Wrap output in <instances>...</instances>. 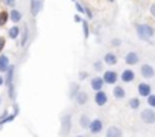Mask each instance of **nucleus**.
I'll return each mask as SVG.
<instances>
[{
  "label": "nucleus",
  "instance_id": "obj_1",
  "mask_svg": "<svg viewBox=\"0 0 155 137\" xmlns=\"http://www.w3.org/2000/svg\"><path fill=\"white\" fill-rule=\"evenodd\" d=\"M135 31H137L138 38L143 40V41H150V38L155 35L153 28L149 26V25H135Z\"/></svg>",
  "mask_w": 155,
  "mask_h": 137
},
{
  "label": "nucleus",
  "instance_id": "obj_2",
  "mask_svg": "<svg viewBox=\"0 0 155 137\" xmlns=\"http://www.w3.org/2000/svg\"><path fill=\"white\" fill-rule=\"evenodd\" d=\"M71 128V116L70 114H65L62 119H61V134L62 135H67L68 131Z\"/></svg>",
  "mask_w": 155,
  "mask_h": 137
},
{
  "label": "nucleus",
  "instance_id": "obj_3",
  "mask_svg": "<svg viewBox=\"0 0 155 137\" xmlns=\"http://www.w3.org/2000/svg\"><path fill=\"white\" fill-rule=\"evenodd\" d=\"M140 117H141V120L144 123H153L155 122V111L152 108H146V110L141 111V116Z\"/></svg>",
  "mask_w": 155,
  "mask_h": 137
},
{
  "label": "nucleus",
  "instance_id": "obj_4",
  "mask_svg": "<svg viewBox=\"0 0 155 137\" xmlns=\"http://www.w3.org/2000/svg\"><path fill=\"white\" fill-rule=\"evenodd\" d=\"M140 73H141V76L146 78V79H150V78L155 76V70H153V67H152L150 64H143L141 68H140Z\"/></svg>",
  "mask_w": 155,
  "mask_h": 137
},
{
  "label": "nucleus",
  "instance_id": "obj_5",
  "mask_svg": "<svg viewBox=\"0 0 155 137\" xmlns=\"http://www.w3.org/2000/svg\"><path fill=\"white\" fill-rule=\"evenodd\" d=\"M94 102H96L97 107H104V105L108 102V96H107V93H105L104 90L96 92V93H94Z\"/></svg>",
  "mask_w": 155,
  "mask_h": 137
},
{
  "label": "nucleus",
  "instance_id": "obj_6",
  "mask_svg": "<svg viewBox=\"0 0 155 137\" xmlns=\"http://www.w3.org/2000/svg\"><path fill=\"white\" fill-rule=\"evenodd\" d=\"M102 128H104V123H102L101 119H94V120H91L90 125H88V129H90L91 134H99V132L102 131Z\"/></svg>",
  "mask_w": 155,
  "mask_h": 137
},
{
  "label": "nucleus",
  "instance_id": "obj_7",
  "mask_svg": "<svg viewBox=\"0 0 155 137\" xmlns=\"http://www.w3.org/2000/svg\"><path fill=\"white\" fill-rule=\"evenodd\" d=\"M104 82L105 84H116V81H117V73L114 72V70H107L105 73H104Z\"/></svg>",
  "mask_w": 155,
  "mask_h": 137
},
{
  "label": "nucleus",
  "instance_id": "obj_8",
  "mask_svg": "<svg viewBox=\"0 0 155 137\" xmlns=\"http://www.w3.org/2000/svg\"><path fill=\"white\" fill-rule=\"evenodd\" d=\"M138 61H140V56H138L137 52H128L126 56H125V62L129 64V65H134V64H137Z\"/></svg>",
  "mask_w": 155,
  "mask_h": 137
},
{
  "label": "nucleus",
  "instance_id": "obj_9",
  "mask_svg": "<svg viewBox=\"0 0 155 137\" xmlns=\"http://www.w3.org/2000/svg\"><path fill=\"white\" fill-rule=\"evenodd\" d=\"M120 78H122L123 82H132L135 75H134V72L131 70V68H125V70L122 72V75H120Z\"/></svg>",
  "mask_w": 155,
  "mask_h": 137
},
{
  "label": "nucleus",
  "instance_id": "obj_10",
  "mask_svg": "<svg viewBox=\"0 0 155 137\" xmlns=\"http://www.w3.org/2000/svg\"><path fill=\"white\" fill-rule=\"evenodd\" d=\"M138 93H140V96L147 98V96L150 95V85L146 84V82H140V84H138Z\"/></svg>",
  "mask_w": 155,
  "mask_h": 137
},
{
  "label": "nucleus",
  "instance_id": "obj_11",
  "mask_svg": "<svg viewBox=\"0 0 155 137\" xmlns=\"http://www.w3.org/2000/svg\"><path fill=\"white\" fill-rule=\"evenodd\" d=\"M74 101H76V104H78V105H85V104H87V101H88V95H87L85 92L79 90V93L76 95Z\"/></svg>",
  "mask_w": 155,
  "mask_h": 137
},
{
  "label": "nucleus",
  "instance_id": "obj_12",
  "mask_svg": "<svg viewBox=\"0 0 155 137\" xmlns=\"http://www.w3.org/2000/svg\"><path fill=\"white\" fill-rule=\"evenodd\" d=\"M104 62L108 64V65H114V64H117V55L113 53V52L105 53V56H104Z\"/></svg>",
  "mask_w": 155,
  "mask_h": 137
},
{
  "label": "nucleus",
  "instance_id": "obj_13",
  "mask_svg": "<svg viewBox=\"0 0 155 137\" xmlns=\"http://www.w3.org/2000/svg\"><path fill=\"white\" fill-rule=\"evenodd\" d=\"M90 84H91V89H93L94 92H101L105 82H104L102 78H93V79L90 81Z\"/></svg>",
  "mask_w": 155,
  "mask_h": 137
},
{
  "label": "nucleus",
  "instance_id": "obj_14",
  "mask_svg": "<svg viewBox=\"0 0 155 137\" xmlns=\"http://www.w3.org/2000/svg\"><path fill=\"white\" fill-rule=\"evenodd\" d=\"M9 15V18H11V22H14V23H18V22H21V18H23V14L18 11V9H11V12L8 14Z\"/></svg>",
  "mask_w": 155,
  "mask_h": 137
},
{
  "label": "nucleus",
  "instance_id": "obj_15",
  "mask_svg": "<svg viewBox=\"0 0 155 137\" xmlns=\"http://www.w3.org/2000/svg\"><path fill=\"white\" fill-rule=\"evenodd\" d=\"M8 67H9V58L6 55H0V73L6 72Z\"/></svg>",
  "mask_w": 155,
  "mask_h": 137
},
{
  "label": "nucleus",
  "instance_id": "obj_16",
  "mask_svg": "<svg viewBox=\"0 0 155 137\" xmlns=\"http://www.w3.org/2000/svg\"><path fill=\"white\" fill-rule=\"evenodd\" d=\"M41 6H43L41 0H31V12H32V15H37L40 12Z\"/></svg>",
  "mask_w": 155,
  "mask_h": 137
},
{
  "label": "nucleus",
  "instance_id": "obj_17",
  "mask_svg": "<svg viewBox=\"0 0 155 137\" xmlns=\"http://www.w3.org/2000/svg\"><path fill=\"white\" fill-rule=\"evenodd\" d=\"M107 137H122V129L117 126H110L107 129Z\"/></svg>",
  "mask_w": 155,
  "mask_h": 137
},
{
  "label": "nucleus",
  "instance_id": "obj_18",
  "mask_svg": "<svg viewBox=\"0 0 155 137\" xmlns=\"http://www.w3.org/2000/svg\"><path fill=\"white\" fill-rule=\"evenodd\" d=\"M113 95H114V98H116V99H123L126 93H125V89H123V87L117 85V87H114V92H113Z\"/></svg>",
  "mask_w": 155,
  "mask_h": 137
},
{
  "label": "nucleus",
  "instance_id": "obj_19",
  "mask_svg": "<svg viewBox=\"0 0 155 137\" xmlns=\"http://www.w3.org/2000/svg\"><path fill=\"white\" fill-rule=\"evenodd\" d=\"M8 75H6V79H5V84L9 87L11 84H12V78H14V65H11V67H8Z\"/></svg>",
  "mask_w": 155,
  "mask_h": 137
},
{
  "label": "nucleus",
  "instance_id": "obj_20",
  "mask_svg": "<svg viewBox=\"0 0 155 137\" xmlns=\"http://www.w3.org/2000/svg\"><path fill=\"white\" fill-rule=\"evenodd\" d=\"M78 93H79V84H71L70 85V98L74 99Z\"/></svg>",
  "mask_w": 155,
  "mask_h": 137
},
{
  "label": "nucleus",
  "instance_id": "obj_21",
  "mask_svg": "<svg viewBox=\"0 0 155 137\" xmlns=\"http://www.w3.org/2000/svg\"><path fill=\"white\" fill-rule=\"evenodd\" d=\"M18 34H20V28H18V26H12V28L9 29V32H8V35H9L12 40H15V38L18 37Z\"/></svg>",
  "mask_w": 155,
  "mask_h": 137
},
{
  "label": "nucleus",
  "instance_id": "obj_22",
  "mask_svg": "<svg viewBox=\"0 0 155 137\" xmlns=\"http://www.w3.org/2000/svg\"><path fill=\"white\" fill-rule=\"evenodd\" d=\"M82 32H84V38H88L90 35V26L87 20H82Z\"/></svg>",
  "mask_w": 155,
  "mask_h": 137
},
{
  "label": "nucleus",
  "instance_id": "obj_23",
  "mask_svg": "<svg viewBox=\"0 0 155 137\" xmlns=\"http://www.w3.org/2000/svg\"><path fill=\"white\" fill-rule=\"evenodd\" d=\"M90 119H88V116H85V114H82L81 116V119H79V123H81V126L82 128H88V125H90Z\"/></svg>",
  "mask_w": 155,
  "mask_h": 137
},
{
  "label": "nucleus",
  "instance_id": "obj_24",
  "mask_svg": "<svg viewBox=\"0 0 155 137\" xmlns=\"http://www.w3.org/2000/svg\"><path fill=\"white\" fill-rule=\"evenodd\" d=\"M8 18H9L8 12H5V11L0 12V26H5V25H6V22H8Z\"/></svg>",
  "mask_w": 155,
  "mask_h": 137
},
{
  "label": "nucleus",
  "instance_id": "obj_25",
  "mask_svg": "<svg viewBox=\"0 0 155 137\" xmlns=\"http://www.w3.org/2000/svg\"><path fill=\"white\" fill-rule=\"evenodd\" d=\"M129 107H131L132 110H137V108L140 107V101H138L137 98H132V99L129 101Z\"/></svg>",
  "mask_w": 155,
  "mask_h": 137
},
{
  "label": "nucleus",
  "instance_id": "obj_26",
  "mask_svg": "<svg viewBox=\"0 0 155 137\" xmlns=\"http://www.w3.org/2000/svg\"><path fill=\"white\" fill-rule=\"evenodd\" d=\"M28 35H29V32H28V28H25V31H23V38H21V46H26Z\"/></svg>",
  "mask_w": 155,
  "mask_h": 137
},
{
  "label": "nucleus",
  "instance_id": "obj_27",
  "mask_svg": "<svg viewBox=\"0 0 155 137\" xmlns=\"http://www.w3.org/2000/svg\"><path fill=\"white\" fill-rule=\"evenodd\" d=\"M147 104H149L152 108H155V95H149V96H147Z\"/></svg>",
  "mask_w": 155,
  "mask_h": 137
},
{
  "label": "nucleus",
  "instance_id": "obj_28",
  "mask_svg": "<svg viewBox=\"0 0 155 137\" xmlns=\"http://www.w3.org/2000/svg\"><path fill=\"white\" fill-rule=\"evenodd\" d=\"M14 117H15V114H11V116H8L5 120H2V122H0V126H2V125H5V123H8V122H12V120H14Z\"/></svg>",
  "mask_w": 155,
  "mask_h": 137
},
{
  "label": "nucleus",
  "instance_id": "obj_29",
  "mask_svg": "<svg viewBox=\"0 0 155 137\" xmlns=\"http://www.w3.org/2000/svg\"><path fill=\"white\" fill-rule=\"evenodd\" d=\"M74 6H76V11L79 12V14H84V12H85V8H82V6H81L79 3H76Z\"/></svg>",
  "mask_w": 155,
  "mask_h": 137
},
{
  "label": "nucleus",
  "instance_id": "obj_30",
  "mask_svg": "<svg viewBox=\"0 0 155 137\" xmlns=\"http://www.w3.org/2000/svg\"><path fill=\"white\" fill-rule=\"evenodd\" d=\"M111 44L117 47V46H120V44H122V41H120L119 38H113V40H111Z\"/></svg>",
  "mask_w": 155,
  "mask_h": 137
},
{
  "label": "nucleus",
  "instance_id": "obj_31",
  "mask_svg": "<svg viewBox=\"0 0 155 137\" xmlns=\"http://www.w3.org/2000/svg\"><path fill=\"white\" fill-rule=\"evenodd\" d=\"M93 67L96 68V70H102V62H101V61H96V62L93 64Z\"/></svg>",
  "mask_w": 155,
  "mask_h": 137
},
{
  "label": "nucleus",
  "instance_id": "obj_32",
  "mask_svg": "<svg viewBox=\"0 0 155 137\" xmlns=\"http://www.w3.org/2000/svg\"><path fill=\"white\" fill-rule=\"evenodd\" d=\"M5 2H6V5H8V6L15 8V0H5Z\"/></svg>",
  "mask_w": 155,
  "mask_h": 137
},
{
  "label": "nucleus",
  "instance_id": "obj_33",
  "mask_svg": "<svg viewBox=\"0 0 155 137\" xmlns=\"http://www.w3.org/2000/svg\"><path fill=\"white\" fill-rule=\"evenodd\" d=\"M3 47H5V38H3V37H0V52L3 50Z\"/></svg>",
  "mask_w": 155,
  "mask_h": 137
},
{
  "label": "nucleus",
  "instance_id": "obj_34",
  "mask_svg": "<svg viewBox=\"0 0 155 137\" xmlns=\"http://www.w3.org/2000/svg\"><path fill=\"white\" fill-rule=\"evenodd\" d=\"M87 76H88V73H87V72H81V73H79V79H81V81H82V79H85Z\"/></svg>",
  "mask_w": 155,
  "mask_h": 137
},
{
  "label": "nucleus",
  "instance_id": "obj_35",
  "mask_svg": "<svg viewBox=\"0 0 155 137\" xmlns=\"http://www.w3.org/2000/svg\"><path fill=\"white\" fill-rule=\"evenodd\" d=\"M74 22H76V23H82V18H81L79 14H76V15H74Z\"/></svg>",
  "mask_w": 155,
  "mask_h": 137
},
{
  "label": "nucleus",
  "instance_id": "obj_36",
  "mask_svg": "<svg viewBox=\"0 0 155 137\" xmlns=\"http://www.w3.org/2000/svg\"><path fill=\"white\" fill-rule=\"evenodd\" d=\"M85 14H87V15H88L90 18L93 17V14H91V11H90V9H87V8H85Z\"/></svg>",
  "mask_w": 155,
  "mask_h": 137
},
{
  "label": "nucleus",
  "instance_id": "obj_37",
  "mask_svg": "<svg viewBox=\"0 0 155 137\" xmlns=\"http://www.w3.org/2000/svg\"><path fill=\"white\" fill-rule=\"evenodd\" d=\"M150 14H152V15H155V3L150 6Z\"/></svg>",
  "mask_w": 155,
  "mask_h": 137
},
{
  "label": "nucleus",
  "instance_id": "obj_38",
  "mask_svg": "<svg viewBox=\"0 0 155 137\" xmlns=\"http://www.w3.org/2000/svg\"><path fill=\"white\" fill-rule=\"evenodd\" d=\"M17 113H18V105L14 104V114H17Z\"/></svg>",
  "mask_w": 155,
  "mask_h": 137
},
{
  "label": "nucleus",
  "instance_id": "obj_39",
  "mask_svg": "<svg viewBox=\"0 0 155 137\" xmlns=\"http://www.w3.org/2000/svg\"><path fill=\"white\" fill-rule=\"evenodd\" d=\"M5 84V79H3V76H0V87H2Z\"/></svg>",
  "mask_w": 155,
  "mask_h": 137
},
{
  "label": "nucleus",
  "instance_id": "obj_40",
  "mask_svg": "<svg viewBox=\"0 0 155 137\" xmlns=\"http://www.w3.org/2000/svg\"><path fill=\"white\" fill-rule=\"evenodd\" d=\"M108 2H111V3H113V2H114V0H108Z\"/></svg>",
  "mask_w": 155,
  "mask_h": 137
},
{
  "label": "nucleus",
  "instance_id": "obj_41",
  "mask_svg": "<svg viewBox=\"0 0 155 137\" xmlns=\"http://www.w3.org/2000/svg\"><path fill=\"white\" fill-rule=\"evenodd\" d=\"M76 137H84V135H76Z\"/></svg>",
  "mask_w": 155,
  "mask_h": 137
},
{
  "label": "nucleus",
  "instance_id": "obj_42",
  "mask_svg": "<svg viewBox=\"0 0 155 137\" xmlns=\"http://www.w3.org/2000/svg\"><path fill=\"white\" fill-rule=\"evenodd\" d=\"M0 104H2V98H0Z\"/></svg>",
  "mask_w": 155,
  "mask_h": 137
},
{
  "label": "nucleus",
  "instance_id": "obj_43",
  "mask_svg": "<svg viewBox=\"0 0 155 137\" xmlns=\"http://www.w3.org/2000/svg\"><path fill=\"white\" fill-rule=\"evenodd\" d=\"M71 2H76V0H71Z\"/></svg>",
  "mask_w": 155,
  "mask_h": 137
}]
</instances>
